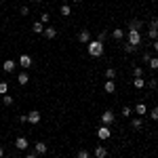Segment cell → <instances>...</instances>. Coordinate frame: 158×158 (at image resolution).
Masks as SVG:
<instances>
[{
  "label": "cell",
  "instance_id": "obj_38",
  "mask_svg": "<svg viewBox=\"0 0 158 158\" xmlns=\"http://www.w3.org/2000/svg\"><path fill=\"white\" fill-rule=\"evenodd\" d=\"M19 122L25 124V122H27V114H21V116H19Z\"/></svg>",
  "mask_w": 158,
  "mask_h": 158
},
{
  "label": "cell",
  "instance_id": "obj_17",
  "mask_svg": "<svg viewBox=\"0 0 158 158\" xmlns=\"http://www.w3.org/2000/svg\"><path fill=\"white\" fill-rule=\"evenodd\" d=\"M135 114H137V116H143V114H148L146 103H137V106H135Z\"/></svg>",
  "mask_w": 158,
  "mask_h": 158
},
{
  "label": "cell",
  "instance_id": "obj_24",
  "mask_svg": "<svg viewBox=\"0 0 158 158\" xmlns=\"http://www.w3.org/2000/svg\"><path fill=\"white\" fill-rule=\"evenodd\" d=\"M106 78H108V80H114V78H116V70H114V68H108V70H106Z\"/></svg>",
  "mask_w": 158,
  "mask_h": 158
},
{
  "label": "cell",
  "instance_id": "obj_8",
  "mask_svg": "<svg viewBox=\"0 0 158 158\" xmlns=\"http://www.w3.org/2000/svg\"><path fill=\"white\" fill-rule=\"evenodd\" d=\"M114 118H116V116H114V112H103V114H101V124H112V122H114Z\"/></svg>",
  "mask_w": 158,
  "mask_h": 158
},
{
  "label": "cell",
  "instance_id": "obj_13",
  "mask_svg": "<svg viewBox=\"0 0 158 158\" xmlns=\"http://www.w3.org/2000/svg\"><path fill=\"white\" fill-rule=\"evenodd\" d=\"M95 158H108V148L97 146L95 148Z\"/></svg>",
  "mask_w": 158,
  "mask_h": 158
},
{
  "label": "cell",
  "instance_id": "obj_29",
  "mask_svg": "<svg viewBox=\"0 0 158 158\" xmlns=\"http://www.w3.org/2000/svg\"><path fill=\"white\" fill-rule=\"evenodd\" d=\"M76 158H91V154H89V150H78Z\"/></svg>",
  "mask_w": 158,
  "mask_h": 158
},
{
  "label": "cell",
  "instance_id": "obj_37",
  "mask_svg": "<svg viewBox=\"0 0 158 158\" xmlns=\"http://www.w3.org/2000/svg\"><path fill=\"white\" fill-rule=\"evenodd\" d=\"M141 59H143V61H146V63H148V61L152 59V55H150V53H148V51H146V53H143V55H141Z\"/></svg>",
  "mask_w": 158,
  "mask_h": 158
},
{
  "label": "cell",
  "instance_id": "obj_18",
  "mask_svg": "<svg viewBox=\"0 0 158 158\" xmlns=\"http://www.w3.org/2000/svg\"><path fill=\"white\" fill-rule=\"evenodd\" d=\"M32 30H34V34H42V32H44V23H40V21H34Z\"/></svg>",
  "mask_w": 158,
  "mask_h": 158
},
{
  "label": "cell",
  "instance_id": "obj_11",
  "mask_svg": "<svg viewBox=\"0 0 158 158\" xmlns=\"http://www.w3.org/2000/svg\"><path fill=\"white\" fill-rule=\"evenodd\" d=\"M27 146H30V143H27L25 137H17V139H15V148H17V150H25Z\"/></svg>",
  "mask_w": 158,
  "mask_h": 158
},
{
  "label": "cell",
  "instance_id": "obj_7",
  "mask_svg": "<svg viewBox=\"0 0 158 158\" xmlns=\"http://www.w3.org/2000/svg\"><path fill=\"white\" fill-rule=\"evenodd\" d=\"M40 118H42V116H40V112H38V110H32V112L27 114V122H30V124H38Z\"/></svg>",
  "mask_w": 158,
  "mask_h": 158
},
{
  "label": "cell",
  "instance_id": "obj_42",
  "mask_svg": "<svg viewBox=\"0 0 158 158\" xmlns=\"http://www.w3.org/2000/svg\"><path fill=\"white\" fill-rule=\"evenodd\" d=\"M80 2H82V0H74V4H80Z\"/></svg>",
  "mask_w": 158,
  "mask_h": 158
},
{
  "label": "cell",
  "instance_id": "obj_23",
  "mask_svg": "<svg viewBox=\"0 0 158 158\" xmlns=\"http://www.w3.org/2000/svg\"><path fill=\"white\" fill-rule=\"evenodd\" d=\"M13 101H15L13 95H9V93H6V95H2V103H4V106H13Z\"/></svg>",
  "mask_w": 158,
  "mask_h": 158
},
{
  "label": "cell",
  "instance_id": "obj_33",
  "mask_svg": "<svg viewBox=\"0 0 158 158\" xmlns=\"http://www.w3.org/2000/svg\"><path fill=\"white\" fill-rule=\"evenodd\" d=\"M146 86H150V89L154 91V89H158V80H154V78H152V80H148V82H146Z\"/></svg>",
  "mask_w": 158,
  "mask_h": 158
},
{
  "label": "cell",
  "instance_id": "obj_21",
  "mask_svg": "<svg viewBox=\"0 0 158 158\" xmlns=\"http://www.w3.org/2000/svg\"><path fill=\"white\" fill-rule=\"evenodd\" d=\"M148 38H150L152 42L158 40V30H156V27H150V30H148Z\"/></svg>",
  "mask_w": 158,
  "mask_h": 158
},
{
  "label": "cell",
  "instance_id": "obj_34",
  "mask_svg": "<svg viewBox=\"0 0 158 158\" xmlns=\"http://www.w3.org/2000/svg\"><path fill=\"white\" fill-rule=\"evenodd\" d=\"M150 116H152V120H158V108H152Z\"/></svg>",
  "mask_w": 158,
  "mask_h": 158
},
{
  "label": "cell",
  "instance_id": "obj_32",
  "mask_svg": "<svg viewBox=\"0 0 158 158\" xmlns=\"http://www.w3.org/2000/svg\"><path fill=\"white\" fill-rule=\"evenodd\" d=\"M124 51H127V53L131 55V53H135V51H137V47H133V44H129V42H124Z\"/></svg>",
  "mask_w": 158,
  "mask_h": 158
},
{
  "label": "cell",
  "instance_id": "obj_2",
  "mask_svg": "<svg viewBox=\"0 0 158 158\" xmlns=\"http://www.w3.org/2000/svg\"><path fill=\"white\" fill-rule=\"evenodd\" d=\"M127 42L139 49V44H141V32H137V30H129V32H127Z\"/></svg>",
  "mask_w": 158,
  "mask_h": 158
},
{
  "label": "cell",
  "instance_id": "obj_22",
  "mask_svg": "<svg viewBox=\"0 0 158 158\" xmlns=\"http://www.w3.org/2000/svg\"><path fill=\"white\" fill-rule=\"evenodd\" d=\"M61 15H63V17H68V15H72V9H70V4H61Z\"/></svg>",
  "mask_w": 158,
  "mask_h": 158
},
{
  "label": "cell",
  "instance_id": "obj_31",
  "mask_svg": "<svg viewBox=\"0 0 158 158\" xmlns=\"http://www.w3.org/2000/svg\"><path fill=\"white\" fill-rule=\"evenodd\" d=\"M106 38H108V30H101V32L97 34V40H99V42H103Z\"/></svg>",
  "mask_w": 158,
  "mask_h": 158
},
{
  "label": "cell",
  "instance_id": "obj_16",
  "mask_svg": "<svg viewBox=\"0 0 158 158\" xmlns=\"http://www.w3.org/2000/svg\"><path fill=\"white\" fill-rule=\"evenodd\" d=\"M141 27H143V21H141V19H133V21L129 23V30H137V32H139Z\"/></svg>",
  "mask_w": 158,
  "mask_h": 158
},
{
  "label": "cell",
  "instance_id": "obj_3",
  "mask_svg": "<svg viewBox=\"0 0 158 158\" xmlns=\"http://www.w3.org/2000/svg\"><path fill=\"white\" fill-rule=\"evenodd\" d=\"M97 137L101 139V141H106V139H110V137H112V131H110L108 124H101V127L97 129Z\"/></svg>",
  "mask_w": 158,
  "mask_h": 158
},
{
  "label": "cell",
  "instance_id": "obj_15",
  "mask_svg": "<svg viewBox=\"0 0 158 158\" xmlns=\"http://www.w3.org/2000/svg\"><path fill=\"white\" fill-rule=\"evenodd\" d=\"M131 127H133L135 131L143 129V120H141V116H137V118H133V120H131Z\"/></svg>",
  "mask_w": 158,
  "mask_h": 158
},
{
  "label": "cell",
  "instance_id": "obj_10",
  "mask_svg": "<svg viewBox=\"0 0 158 158\" xmlns=\"http://www.w3.org/2000/svg\"><path fill=\"white\" fill-rule=\"evenodd\" d=\"M17 82H19L21 86H25L27 82H30V74H27V72H21V74H17Z\"/></svg>",
  "mask_w": 158,
  "mask_h": 158
},
{
  "label": "cell",
  "instance_id": "obj_25",
  "mask_svg": "<svg viewBox=\"0 0 158 158\" xmlns=\"http://www.w3.org/2000/svg\"><path fill=\"white\" fill-rule=\"evenodd\" d=\"M40 23H51V15L49 13H40V19H38Z\"/></svg>",
  "mask_w": 158,
  "mask_h": 158
},
{
  "label": "cell",
  "instance_id": "obj_1",
  "mask_svg": "<svg viewBox=\"0 0 158 158\" xmlns=\"http://www.w3.org/2000/svg\"><path fill=\"white\" fill-rule=\"evenodd\" d=\"M86 51H89L91 57H101V55H103V42H99V40H91V42L86 44Z\"/></svg>",
  "mask_w": 158,
  "mask_h": 158
},
{
  "label": "cell",
  "instance_id": "obj_28",
  "mask_svg": "<svg viewBox=\"0 0 158 158\" xmlns=\"http://www.w3.org/2000/svg\"><path fill=\"white\" fill-rule=\"evenodd\" d=\"M148 65H150V70H158V57H152L148 61Z\"/></svg>",
  "mask_w": 158,
  "mask_h": 158
},
{
  "label": "cell",
  "instance_id": "obj_26",
  "mask_svg": "<svg viewBox=\"0 0 158 158\" xmlns=\"http://www.w3.org/2000/svg\"><path fill=\"white\" fill-rule=\"evenodd\" d=\"M133 85H135V89H143V86H146V80H143V78H135Z\"/></svg>",
  "mask_w": 158,
  "mask_h": 158
},
{
  "label": "cell",
  "instance_id": "obj_5",
  "mask_svg": "<svg viewBox=\"0 0 158 158\" xmlns=\"http://www.w3.org/2000/svg\"><path fill=\"white\" fill-rule=\"evenodd\" d=\"M34 152H36L38 156H42V154L49 152V146H47L44 141H36V143H34Z\"/></svg>",
  "mask_w": 158,
  "mask_h": 158
},
{
  "label": "cell",
  "instance_id": "obj_6",
  "mask_svg": "<svg viewBox=\"0 0 158 158\" xmlns=\"http://www.w3.org/2000/svg\"><path fill=\"white\" fill-rule=\"evenodd\" d=\"M15 68H17V61H15V59H6L4 63H2V70H4L6 74L15 72Z\"/></svg>",
  "mask_w": 158,
  "mask_h": 158
},
{
  "label": "cell",
  "instance_id": "obj_27",
  "mask_svg": "<svg viewBox=\"0 0 158 158\" xmlns=\"http://www.w3.org/2000/svg\"><path fill=\"white\" fill-rule=\"evenodd\" d=\"M133 76L135 78H143V68H139V65L133 68Z\"/></svg>",
  "mask_w": 158,
  "mask_h": 158
},
{
  "label": "cell",
  "instance_id": "obj_30",
  "mask_svg": "<svg viewBox=\"0 0 158 158\" xmlns=\"http://www.w3.org/2000/svg\"><path fill=\"white\" fill-rule=\"evenodd\" d=\"M6 93H9V85H6V82H0V97L6 95Z\"/></svg>",
  "mask_w": 158,
  "mask_h": 158
},
{
  "label": "cell",
  "instance_id": "obj_9",
  "mask_svg": "<svg viewBox=\"0 0 158 158\" xmlns=\"http://www.w3.org/2000/svg\"><path fill=\"white\" fill-rule=\"evenodd\" d=\"M42 34H44V38H49V40H53V38L57 36V30H55V27H53V25H47V27H44V32H42Z\"/></svg>",
  "mask_w": 158,
  "mask_h": 158
},
{
  "label": "cell",
  "instance_id": "obj_4",
  "mask_svg": "<svg viewBox=\"0 0 158 158\" xmlns=\"http://www.w3.org/2000/svg\"><path fill=\"white\" fill-rule=\"evenodd\" d=\"M17 63H19V65H21V68H23V70H30V68H32V65H34V59H32V57H30V55H21V57H19V61H17Z\"/></svg>",
  "mask_w": 158,
  "mask_h": 158
},
{
  "label": "cell",
  "instance_id": "obj_20",
  "mask_svg": "<svg viewBox=\"0 0 158 158\" xmlns=\"http://www.w3.org/2000/svg\"><path fill=\"white\" fill-rule=\"evenodd\" d=\"M131 114H133V108H131V106H124V108L120 110V116H124V118H131Z\"/></svg>",
  "mask_w": 158,
  "mask_h": 158
},
{
  "label": "cell",
  "instance_id": "obj_41",
  "mask_svg": "<svg viewBox=\"0 0 158 158\" xmlns=\"http://www.w3.org/2000/svg\"><path fill=\"white\" fill-rule=\"evenodd\" d=\"M2 156H4V150H2V148H0V158H2Z\"/></svg>",
  "mask_w": 158,
  "mask_h": 158
},
{
  "label": "cell",
  "instance_id": "obj_39",
  "mask_svg": "<svg viewBox=\"0 0 158 158\" xmlns=\"http://www.w3.org/2000/svg\"><path fill=\"white\" fill-rule=\"evenodd\" d=\"M152 49H154V51L158 53V40H154V42H152Z\"/></svg>",
  "mask_w": 158,
  "mask_h": 158
},
{
  "label": "cell",
  "instance_id": "obj_12",
  "mask_svg": "<svg viewBox=\"0 0 158 158\" xmlns=\"http://www.w3.org/2000/svg\"><path fill=\"white\" fill-rule=\"evenodd\" d=\"M78 40H80L82 44H89V42H91V34H89L86 30H82V32H78Z\"/></svg>",
  "mask_w": 158,
  "mask_h": 158
},
{
  "label": "cell",
  "instance_id": "obj_19",
  "mask_svg": "<svg viewBox=\"0 0 158 158\" xmlns=\"http://www.w3.org/2000/svg\"><path fill=\"white\" fill-rule=\"evenodd\" d=\"M103 89H106V93H114V91H116V82H114V80H108V82L103 85Z\"/></svg>",
  "mask_w": 158,
  "mask_h": 158
},
{
  "label": "cell",
  "instance_id": "obj_14",
  "mask_svg": "<svg viewBox=\"0 0 158 158\" xmlns=\"http://www.w3.org/2000/svg\"><path fill=\"white\" fill-rule=\"evenodd\" d=\"M124 36H127V32H124V30H118V27H116V30H112V38H114V40H122Z\"/></svg>",
  "mask_w": 158,
  "mask_h": 158
},
{
  "label": "cell",
  "instance_id": "obj_43",
  "mask_svg": "<svg viewBox=\"0 0 158 158\" xmlns=\"http://www.w3.org/2000/svg\"><path fill=\"white\" fill-rule=\"evenodd\" d=\"M34 2H40V0H34Z\"/></svg>",
  "mask_w": 158,
  "mask_h": 158
},
{
  "label": "cell",
  "instance_id": "obj_40",
  "mask_svg": "<svg viewBox=\"0 0 158 158\" xmlns=\"http://www.w3.org/2000/svg\"><path fill=\"white\" fill-rule=\"evenodd\" d=\"M25 158H38V154H27Z\"/></svg>",
  "mask_w": 158,
  "mask_h": 158
},
{
  "label": "cell",
  "instance_id": "obj_36",
  "mask_svg": "<svg viewBox=\"0 0 158 158\" xmlns=\"http://www.w3.org/2000/svg\"><path fill=\"white\" fill-rule=\"evenodd\" d=\"M21 15L27 17V15H30V6H21Z\"/></svg>",
  "mask_w": 158,
  "mask_h": 158
},
{
  "label": "cell",
  "instance_id": "obj_35",
  "mask_svg": "<svg viewBox=\"0 0 158 158\" xmlns=\"http://www.w3.org/2000/svg\"><path fill=\"white\" fill-rule=\"evenodd\" d=\"M150 27H156V30H158V17H152V21H150Z\"/></svg>",
  "mask_w": 158,
  "mask_h": 158
}]
</instances>
